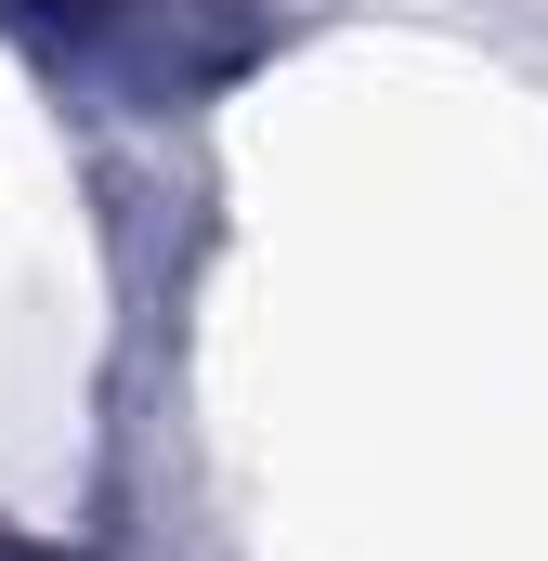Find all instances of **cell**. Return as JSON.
Here are the masks:
<instances>
[{
	"mask_svg": "<svg viewBox=\"0 0 548 561\" xmlns=\"http://www.w3.org/2000/svg\"><path fill=\"white\" fill-rule=\"evenodd\" d=\"M0 561H53V549H0Z\"/></svg>",
	"mask_w": 548,
	"mask_h": 561,
	"instance_id": "2",
	"label": "cell"
},
{
	"mask_svg": "<svg viewBox=\"0 0 548 561\" xmlns=\"http://www.w3.org/2000/svg\"><path fill=\"white\" fill-rule=\"evenodd\" d=\"M13 13H53V26H105V13H132V0H13Z\"/></svg>",
	"mask_w": 548,
	"mask_h": 561,
	"instance_id": "1",
	"label": "cell"
}]
</instances>
